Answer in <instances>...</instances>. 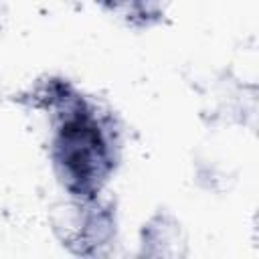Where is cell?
Here are the masks:
<instances>
[{
  "label": "cell",
  "instance_id": "6da1fadb",
  "mask_svg": "<svg viewBox=\"0 0 259 259\" xmlns=\"http://www.w3.org/2000/svg\"><path fill=\"white\" fill-rule=\"evenodd\" d=\"M49 160L67 196H97L121 160L117 117L81 93L63 113L51 117Z\"/></svg>",
  "mask_w": 259,
  "mask_h": 259
},
{
  "label": "cell",
  "instance_id": "277c9868",
  "mask_svg": "<svg viewBox=\"0 0 259 259\" xmlns=\"http://www.w3.org/2000/svg\"><path fill=\"white\" fill-rule=\"evenodd\" d=\"M81 93L83 91L75 87V83L63 75H42L30 87L20 91L14 97V101H18L20 105L28 109L42 111L51 119L63 113Z\"/></svg>",
  "mask_w": 259,
  "mask_h": 259
},
{
  "label": "cell",
  "instance_id": "8992f818",
  "mask_svg": "<svg viewBox=\"0 0 259 259\" xmlns=\"http://www.w3.org/2000/svg\"><path fill=\"white\" fill-rule=\"evenodd\" d=\"M6 16H8V8H6V2H4V0H0V32H2V28H4Z\"/></svg>",
  "mask_w": 259,
  "mask_h": 259
},
{
  "label": "cell",
  "instance_id": "3957f363",
  "mask_svg": "<svg viewBox=\"0 0 259 259\" xmlns=\"http://www.w3.org/2000/svg\"><path fill=\"white\" fill-rule=\"evenodd\" d=\"M138 241L140 257H184L188 253L182 223L170 210L154 212L142 225Z\"/></svg>",
  "mask_w": 259,
  "mask_h": 259
},
{
  "label": "cell",
  "instance_id": "7a4b0ae2",
  "mask_svg": "<svg viewBox=\"0 0 259 259\" xmlns=\"http://www.w3.org/2000/svg\"><path fill=\"white\" fill-rule=\"evenodd\" d=\"M51 231L59 245L75 257H107L113 253L119 219L117 206L103 194L67 196L51 210Z\"/></svg>",
  "mask_w": 259,
  "mask_h": 259
},
{
  "label": "cell",
  "instance_id": "5b68a950",
  "mask_svg": "<svg viewBox=\"0 0 259 259\" xmlns=\"http://www.w3.org/2000/svg\"><path fill=\"white\" fill-rule=\"evenodd\" d=\"M170 0H95L105 12L134 28H150L164 20Z\"/></svg>",
  "mask_w": 259,
  "mask_h": 259
}]
</instances>
